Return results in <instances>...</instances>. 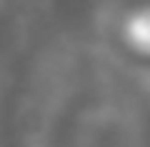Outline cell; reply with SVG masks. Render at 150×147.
Instances as JSON below:
<instances>
[{
  "label": "cell",
  "mask_w": 150,
  "mask_h": 147,
  "mask_svg": "<svg viewBox=\"0 0 150 147\" xmlns=\"http://www.w3.org/2000/svg\"><path fill=\"white\" fill-rule=\"evenodd\" d=\"M123 37L130 45L135 55L140 58H150V5L135 10L133 15L125 20Z\"/></svg>",
  "instance_id": "6da1fadb"
}]
</instances>
